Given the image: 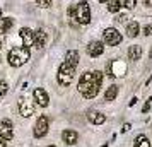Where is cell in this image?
<instances>
[{
  "instance_id": "cell-1",
  "label": "cell",
  "mask_w": 152,
  "mask_h": 147,
  "mask_svg": "<svg viewBox=\"0 0 152 147\" xmlns=\"http://www.w3.org/2000/svg\"><path fill=\"white\" fill-rule=\"evenodd\" d=\"M103 84V74L96 70V72H84L80 80H79V92L84 98H96L99 89Z\"/></svg>"
},
{
  "instance_id": "cell-2",
  "label": "cell",
  "mask_w": 152,
  "mask_h": 147,
  "mask_svg": "<svg viewBox=\"0 0 152 147\" xmlns=\"http://www.w3.org/2000/svg\"><path fill=\"white\" fill-rule=\"evenodd\" d=\"M70 19L77 24H89L91 22V7L87 2H79L69 9Z\"/></svg>"
},
{
  "instance_id": "cell-3",
  "label": "cell",
  "mask_w": 152,
  "mask_h": 147,
  "mask_svg": "<svg viewBox=\"0 0 152 147\" xmlns=\"http://www.w3.org/2000/svg\"><path fill=\"white\" fill-rule=\"evenodd\" d=\"M29 56H31V53H29L28 46H15V48H12L9 51L7 60L12 67H21V65H24L29 60Z\"/></svg>"
},
{
  "instance_id": "cell-4",
  "label": "cell",
  "mask_w": 152,
  "mask_h": 147,
  "mask_svg": "<svg viewBox=\"0 0 152 147\" xmlns=\"http://www.w3.org/2000/svg\"><path fill=\"white\" fill-rule=\"evenodd\" d=\"M75 77V67L74 65H70V63L63 62L60 65V69H58V74H56V79H58V82L62 86H69L72 80Z\"/></svg>"
},
{
  "instance_id": "cell-5",
  "label": "cell",
  "mask_w": 152,
  "mask_h": 147,
  "mask_svg": "<svg viewBox=\"0 0 152 147\" xmlns=\"http://www.w3.org/2000/svg\"><path fill=\"white\" fill-rule=\"evenodd\" d=\"M103 39H104L106 45H110V46H116V45L121 43V33H120L118 29H115V28H108V29H104Z\"/></svg>"
},
{
  "instance_id": "cell-6",
  "label": "cell",
  "mask_w": 152,
  "mask_h": 147,
  "mask_svg": "<svg viewBox=\"0 0 152 147\" xmlns=\"http://www.w3.org/2000/svg\"><path fill=\"white\" fill-rule=\"evenodd\" d=\"M34 137L36 139H41V137H45L46 133H48V118L43 115V116H39V118L36 120V125H34Z\"/></svg>"
},
{
  "instance_id": "cell-7",
  "label": "cell",
  "mask_w": 152,
  "mask_h": 147,
  "mask_svg": "<svg viewBox=\"0 0 152 147\" xmlns=\"http://www.w3.org/2000/svg\"><path fill=\"white\" fill-rule=\"evenodd\" d=\"M19 113H21L22 116H26V118H29L31 115H34V105H33V101H29L28 98L19 99Z\"/></svg>"
},
{
  "instance_id": "cell-8",
  "label": "cell",
  "mask_w": 152,
  "mask_h": 147,
  "mask_svg": "<svg viewBox=\"0 0 152 147\" xmlns=\"http://www.w3.org/2000/svg\"><path fill=\"white\" fill-rule=\"evenodd\" d=\"M0 137L4 140H10L14 137V130H12V123L9 120H2L0 121Z\"/></svg>"
},
{
  "instance_id": "cell-9",
  "label": "cell",
  "mask_w": 152,
  "mask_h": 147,
  "mask_svg": "<svg viewBox=\"0 0 152 147\" xmlns=\"http://www.w3.org/2000/svg\"><path fill=\"white\" fill-rule=\"evenodd\" d=\"M33 98H34V101L38 103L39 106H48V101H50V98H48V94H46V91L45 89H41V87H36L34 89V92H33Z\"/></svg>"
},
{
  "instance_id": "cell-10",
  "label": "cell",
  "mask_w": 152,
  "mask_h": 147,
  "mask_svg": "<svg viewBox=\"0 0 152 147\" xmlns=\"http://www.w3.org/2000/svg\"><path fill=\"white\" fill-rule=\"evenodd\" d=\"M104 51V43L103 41H91L89 45H87V53H89L91 56H99L101 53Z\"/></svg>"
},
{
  "instance_id": "cell-11",
  "label": "cell",
  "mask_w": 152,
  "mask_h": 147,
  "mask_svg": "<svg viewBox=\"0 0 152 147\" xmlns=\"http://www.w3.org/2000/svg\"><path fill=\"white\" fill-rule=\"evenodd\" d=\"M19 36H21L22 41H24V46H33L34 45V33L29 28H22L19 31Z\"/></svg>"
},
{
  "instance_id": "cell-12",
  "label": "cell",
  "mask_w": 152,
  "mask_h": 147,
  "mask_svg": "<svg viewBox=\"0 0 152 147\" xmlns=\"http://www.w3.org/2000/svg\"><path fill=\"white\" fill-rule=\"evenodd\" d=\"M62 139H63V142H65V144H69V146H74L77 140H79V135H77L75 130H63Z\"/></svg>"
},
{
  "instance_id": "cell-13",
  "label": "cell",
  "mask_w": 152,
  "mask_h": 147,
  "mask_svg": "<svg viewBox=\"0 0 152 147\" xmlns=\"http://www.w3.org/2000/svg\"><path fill=\"white\" fill-rule=\"evenodd\" d=\"M87 120H89L92 125H103L104 121H106V116L99 111H91L89 115H87Z\"/></svg>"
},
{
  "instance_id": "cell-14",
  "label": "cell",
  "mask_w": 152,
  "mask_h": 147,
  "mask_svg": "<svg viewBox=\"0 0 152 147\" xmlns=\"http://www.w3.org/2000/svg\"><path fill=\"white\" fill-rule=\"evenodd\" d=\"M45 45H46V33H45L43 29H38V31H34V46L41 50Z\"/></svg>"
},
{
  "instance_id": "cell-15",
  "label": "cell",
  "mask_w": 152,
  "mask_h": 147,
  "mask_svg": "<svg viewBox=\"0 0 152 147\" xmlns=\"http://www.w3.org/2000/svg\"><path fill=\"white\" fill-rule=\"evenodd\" d=\"M140 56H142V46L132 45L130 48H128V58H130L132 62H137V60H140Z\"/></svg>"
},
{
  "instance_id": "cell-16",
  "label": "cell",
  "mask_w": 152,
  "mask_h": 147,
  "mask_svg": "<svg viewBox=\"0 0 152 147\" xmlns=\"http://www.w3.org/2000/svg\"><path fill=\"white\" fill-rule=\"evenodd\" d=\"M12 26H14V19L12 17H2L0 19V34H5Z\"/></svg>"
},
{
  "instance_id": "cell-17",
  "label": "cell",
  "mask_w": 152,
  "mask_h": 147,
  "mask_svg": "<svg viewBox=\"0 0 152 147\" xmlns=\"http://www.w3.org/2000/svg\"><path fill=\"white\" fill-rule=\"evenodd\" d=\"M65 62L70 63V65H74V67H77V65H79V51L69 50V51H67V56H65Z\"/></svg>"
},
{
  "instance_id": "cell-18",
  "label": "cell",
  "mask_w": 152,
  "mask_h": 147,
  "mask_svg": "<svg viewBox=\"0 0 152 147\" xmlns=\"http://www.w3.org/2000/svg\"><path fill=\"white\" fill-rule=\"evenodd\" d=\"M138 33H140V26H138V22L137 21L128 22V26H126V34H128V38H135Z\"/></svg>"
},
{
  "instance_id": "cell-19",
  "label": "cell",
  "mask_w": 152,
  "mask_h": 147,
  "mask_svg": "<svg viewBox=\"0 0 152 147\" xmlns=\"http://www.w3.org/2000/svg\"><path fill=\"white\" fill-rule=\"evenodd\" d=\"M118 96V86H110L108 89H106V92H104V99L106 101H115Z\"/></svg>"
},
{
  "instance_id": "cell-20",
  "label": "cell",
  "mask_w": 152,
  "mask_h": 147,
  "mask_svg": "<svg viewBox=\"0 0 152 147\" xmlns=\"http://www.w3.org/2000/svg\"><path fill=\"white\" fill-rule=\"evenodd\" d=\"M133 147H151V142H149V139L145 135H138L137 139H135Z\"/></svg>"
},
{
  "instance_id": "cell-21",
  "label": "cell",
  "mask_w": 152,
  "mask_h": 147,
  "mask_svg": "<svg viewBox=\"0 0 152 147\" xmlns=\"http://www.w3.org/2000/svg\"><path fill=\"white\" fill-rule=\"evenodd\" d=\"M120 9H121L120 0H110V2H108V10H110V12H113V14H115V12H118Z\"/></svg>"
},
{
  "instance_id": "cell-22",
  "label": "cell",
  "mask_w": 152,
  "mask_h": 147,
  "mask_svg": "<svg viewBox=\"0 0 152 147\" xmlns=\"http://www.w3.org/2000/svg\"><path fill=\"white\" fill-rule=\"evenodd\" d=\"M7 91H9L7 82H5V80H0V98H4V96L7 94Z\"/></svg>"
},
{
  "instance_id": "cell-23",
  "label": "cell",
  "mask_w": 152,
  "mask_h": 147,
  "mask_svg": "<svg viewBox=\"0 0 152 147\" xmlns=\"http://www.w3.org/2000/svg\"><path fill=\"white\" fill-rule=\"evenodd\" d=\"M120 4L125 5L126 9H133L135 5H137V0H120Z\"/></svg>"
},
{
  "instance_id": "cell-24",
  "label": "cell",
  "mask_w": 152,
  "mask_h": 147,
  "mask_svg": "<svg viewBox=\"0 0 152 147\" xmlns=\"http://www.w3.org/2000/svg\"><path fill=\"white\" fill-rule=\"evenodd\" d=\"M38 5H39V7H43V9H46V7H50V5H51V0H38Z\"/></svg>"
},
{
  "instance_id": "cell-25",
  "label": "cell",
  "mask_w": 152,
  "mask_h": 147,
  "mask_svg": "<svg viewBox=\"0 0 152 147\" xmlns=\"http://www.w3.org/2000/svg\"><path fill=\"white\" fill-rule=\"evenodd\" d=\"M151 101H152V98H151V99H147V101H145L144 108H142V111H144V113H147V111H149V108H151Z\"/></svg>"
},
{
  "instance_id": "cell-26",
  "label": "cell",
  "mask_w": 152,
  "mask_h": 147,
  "mask_svg": "<svg viewBox=\"0 0 152 147\" xmlns=\"http://www.w3.org/2000/svg\"><path fill=\"white\" fill-rule=\"evenodd\" d=\"M144 34H145V36L152 34V26H151V24H147V26L144 28Z\"/></svg>"
},
{
  "instance_id": "cell-27",
  "label": "cell",
  "mask_w": 152,
  "mask_h": 147,
  "mask_svg": "<svg viewBox=\"0 0 152 147\" xmlns=\"http://www.w3.org/2000/svg\"><path fill=\"white\" fill-rule=\"evenodd\" d=\"M126 19H128L126 15H118V17H116V21H118V22H126Z\"/></svg>"
},
{
  "instance_id": "cell-28",
  "label": "cell",
  "mask_w": 152,
  "mask_h": 147,
  "mask_svg": "<svg viewBox=\"0 0 152 147\" xmlns=\"http://www.w3.org/2000/svg\"><path fill=\"white\" fill-rule=\"evenodd\" d=\"M130 128H132V125H130V123H125V125H123V128H121V132H128Z\"/></svg>"
},
{
  "instance_id": "cell-29",
  "label": "cell",
  "mask_w": 152,
  "mask_h": 147,
  "mask_svg": "<svg viewBox=\"0 0 152 147\" xmlns=\"http://www.w3.org/2000/svg\"><path fill=\"white\" fill-rule=\"evenodd\" d=\"M137 101H138L137 98H132V101L128 103V106H135V103H137Z\"/></svg>"
},
{
  "instance_id": "cell-30",
  "label": "cell",
  "mask_w": 152,
  "mask_h": 147,
  "mask_svg": "<svg viewBox=\"0 0 152 147\" xmlns=\"http://www.w3.org/2000/svg\"><path fill=\"white\" fill-rule=\"evenodd\" d=\"M144 5H147V7H152V0H144Z\"/></svg>"
},
{
  "instance_id": "cell-31",
  "label": "cell",
  "mask_w": 152,
  "mask_h": 147,
  "mask_svg": "<svg viewBox=\"0 0 152 147\" xmlns=\"http://www.w3.org/2000/svg\"><path fill=\"white\" fill-rule=\"evenodd\" d=\"M0 147H7V146H5V142H4V139H2V137H0Z\"/></svg>"
},
{
  "instance_id": "cell-32",
  "label": "cell",
  "mask_w": 152,
  "mask_h": 147,
  "mask_svg": "<svg viewBox=\"0 0 152 147\" xmlns=\"http://www.w3.org/2000/svg\"><path fill=\"white\" fill-rule=\"evenodd\" d=\"M99 2H103V4H104V2H110V0H99Z\"/></svg>"
},
{
  "instance_id": "cell-33",
  "label": "cell",
  "mask_w": 152,
  "mask_h": 147,
  "mask_svg": "<svg viewBox=\"0 0 152 147\" xmlns=\"http://www.w3.org/2000/svg\"><path fill=\"white\" fill-rule=\"evenodd\" d=\"M101 147H108V144H104V146H101Z\"/></svg>"
},
{
  "instance_id": "cell-34",
  "label": "cell",
  "mask_w": 152,
  "mask_h": 147,
  "mask_svg": "<svg viewBox=\"0 0 152 147\" xmlns=\"http://www.w3.org/2000/svg\"><path fill=\"white\" fill-rule=\"evenodd\" d=\"M48 147H55V146H48Z\"/></svg>"
},
{
  "instance_id": "cell-35",
  "label": "cell",
  "mask_w": 152,
  "mask_h": 147,
  "mask_svg": "<svg viewBox=\"0 0 152 147\" xmlns=\"http://www.w3.org/2000/svg\"><path fill=\"white\" fill-rule=\"evenodd\" d=\"M0 15H2V10H0Z\"/></svg>"
},
{
  "instance_id": "cell-36",
  "label": "cell",
  "mask_w": 152,
  "mask_h": 147,
  "mask_svg": "<svg viewBox=\"0 0 152 147\" xmlns=\"http://www.w3.org/2000/svg\"><path fill=\"white\" fill-rule=\"evenodd\" d=\"M0 46H2V45H0Z\"/></svg>"
}]
</instances>
